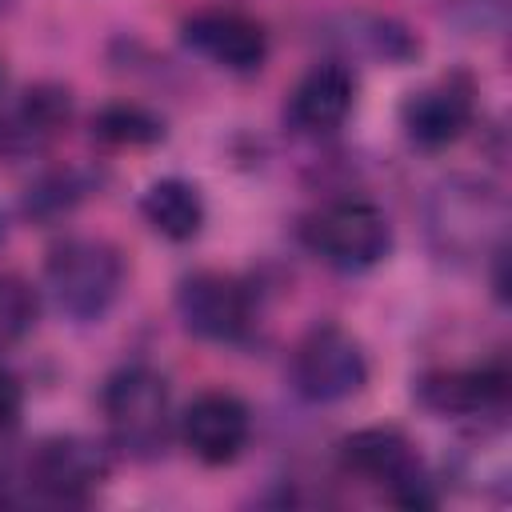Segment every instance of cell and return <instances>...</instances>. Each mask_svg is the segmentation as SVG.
<instances>
[{"label":"cell","instance_id":"10","mask_svg":"<svg viewBox=\"0 0 512 512\" xmlns=\"http://www.w3.org/2000/svg\"><path fill=\"white\" fill-rule=\"evenodd\" d=\"M180 436L188 444V452L204 464H232L248 436H252V416L248 404L236 392L224 388H208L200 396H192V404L180 416Z\"/></svg>","mask_w":512,"mask_h":512},{"label":"cell","instance_id":"12","mask_svg":"<svg viewBox=\"0 0 512 512\" xmlns=\"http://www.w3.org/2000/svg\"><path fill=\"white\" fill-rule=\"evenodd\" d=\"M416 400L436 416H480L504 404L508 372L504 364L480 368H432L416 380Z\"/></svg>","mask_w":512,"mask_h":512},{"label":"cell","instance_id":"16","mask_svg":"<svg viewBox=\"0 0 512 512\" xmlns=\"http://www.w3.org/2000/svg\"><path fill=\"white\" fill-rule=\"evenodd\" d=\"M344 28H348V44L384 60V64H408L420 56V40L392 16H372V12H356V16H344Z\"/></svg>","mask_w":512,"mask_h":512},{"label":"cell","instance_id":"11","mask_svg":"<svg viewBox=\"0 0 512 512\" xmlns=\"http://www.w3.org/2000/svg\"><path fill=\"white\" fill-rule=\"evenodd\" d=\"M28 480L52 500H84L108 480V452L88 436H48L28 456Z\"/></svg>","mask_w":512,"mask_h":512},{"label":"cell","instance_id":"15","mask_svg":"<svg viewBox=\"0 0 512 512\" xmlns=\"http://www.w3.org/2000/svg\"><path fill=\"white\" fill-rule=\"evenodd\" d=\"M64 124H68V92L60 84H36L20 96V104L4 128V140L12 148H40Z\"/></svg>","mask_w":512,"mask_h":512},{"label":"cell","instance_id":"17","mask_svg":"<svg viewBox=\"0 0 512 512\" xmlns=\"http://www.w3.org/2000/svg\"><path fill=\"white\" fill-rule=\"evenodd\" d=\"M92 136L112 148H144V144L164 140V120L156 112H148L144 104L120 100V104H104L92 116Z\"/></svg>","mask_w":512,"mask_h":512},{"label":"cell","instance_id":"4","mask_svg":"<svg viewBox=\"0 0 512 512\" xmlns=\"http://www.w3.org/2000/svg\"><path fill=\"white\" fill-rule=\"evenodd\" d=\"M116 448L128 456H156L168 440V384L148 364H124L100 392Z\"/></svg>","mask_w":512,"mask_h":512},{"label":"cell","instance_id":"14","mask_svg":"<svg viewBox=\"0 0 512 512\" xmlns=\"http://www.w3.org/2000/svg\"><path fill=\"white\" fill-rule=\"evenodd\" d=\"M140 216H144V220L152 224V232H160L164 240L184 244V240H192V236L204 228L208 208H204V196H200V188H196L192 180H184V176H160V180H152V184L144 188V196H140Z\"/></svg>","mask_w":512,"mask_h":512},{"label":"cell","instance_id":"2","mask_svg":"<svg viewBox=\"0 0 512 512\" xmlns=\"http://www.w3.org/2000/svg\"><path fill=\"white\" fill-rule=\"evenodd\" d=\"M44 288L68 320L92 324L124 288V256L100 236H68L44 260Z\"/></svg>","mask_w":512,"mask_h":512},{"label":"cell","instance_id":"7","mask_svg":"<svg viewBox=\"0 0 512 512\" xmlns=\"http://www.w3.org/2000/svg\"><path fill=\"white\" fill-rule=\"evenodd\" d=\"M176 316L200 340L236 344L252 328V296L236 276L200 268L176 284Z\"/></svg>","mask_w":512,"mask_h":512},{"label":"cell","instance_id":"1","mask_svg":"<svg viewBox=\"0 0 512 512\" xmlns=\"http://www.w3.org/2000/svg\"><path fill=\"white\" fill-rule=\"evenodd\" d=\"M504 196L476 176H444L424 200V232L444 260H476L504 236Z\"/></svg>","mask_w":512,"mask_h":512},{"label":"cell","instance_id":"18","mask_svg":"<svg viewBox=\"0 0 512 512\" xmlns=\"http://www.w3.org/2000/svg\"><path fill=\"white\" fill-rule=\"evenodd\" d=\"M36 312H40L36 288L16 272H0V352H8L32 332Z\"/></svg>","mask_w":512,"mask_h":512},{"label":"cell","instance_id":"3","mask_svg":"<svg viewBox=\"0 0 512 512\" xmlns=\"http://www.w3.org/2000/svg\"><path fill=\"white\" fill-rule=\"evenodd\" d=\"M304 244L340 272H364L392 252V224L368 200H332L300 224Z\"/></svg>","mask_w":512,"mask_h":512},{"label":"cell","instance_id":"6","mask_svg":"<svg viewBox=\"0 0 512 512\" xmlns=\"http://www.w3.org/2000/svg\"><path fill=\"white\" fill-rule=\"evenodd\" d=\"M340 460H344L348 472L388 484L392 500L404 504V508H428V504H436L432 480H428V472H424L412 440L400 428L372 424V428L348 432L340 440Z\"/></svg>","mask_w":512,"mask_h":512},{"label":"cell","instance_id":"9","mask_svg":"<svg viewBox=\"0 0 512 512\" xmlns=\"http://www.w3.org/2000/svg\"><path fill=\"white\" fill-rule=\"evenodd\" d=\"M472 80L452 72L400 100V128L416 148H448L472 124Z\"/></svg>","mask_w":512,"mask_h":512},{"label":"cell","instance_id":"5","mask_svg":"<svg viewBox=\"0 0 512 512\" xmlns=\"http://www.w3.org/2000/svg\"><path fill=\"white\" fill-rule=\"evenodd\" d=\"M292 388L308 404H340L364 392L368 356L352 332L340 324H316L292 348Z\"/></svg>","mask_w":512,"mask_h":512},{"label":"cell","instance_id":"19","mask_svg":"<svg viewBox=\"0 0 512 512\" xmlns=\"http://www.w3.org/2000/svg\"><path fill=\"white\" fill-rule=\"evenodd\" d=\"M84 196H88V180H84L76 168H56V172L40 176V180L28 188L24 212H28V216H40V220H52V216L72 212Z\"/></svg>","mask_w":512,"mask_h":512},{"label":"cell","instance_id":"20","mask_svg":"<svg viewBox=\"0 0 512 512\" xmlns=\"http://www.w3.org/2000/svg\"><path fill=\"white\" fill-rule=\"evenodd\" d=\"M20 412H24V388L12 372L0 368V432H12L20 424Z\"/></svg>","mask_w":512,"mask_h":512},{"label":"cell","instance_id":"13","mask_svg":"<svg viewBox=\"0 0 512 512\" xmlns=\"http://www.w3.org/2000/svg\"><path fill=\"white\" fill-rule=\"evenodd\" d=\"M352 100H356V80L344 64L328 60V64H312L296 88L288 92V104H284V116L296 132H332L348 120L352 112Z\"/></svg>","mask_w":512,"mask_h":512},{"label":"cell","instance_id":"8","mask_svg":"<svg viewBox=\"0 0 512 512\" xmlns=\"http://www.w3.org/2000/svg\"><path fill=\"white\" fill-rule=\"evenodd\" d=\"M184 48L212 60L224 72H260L268 60V32L260 20L236 12V8H200L180 24Z\"/></svg>","mask_w":512,"mask_h":512}]
</instances>
